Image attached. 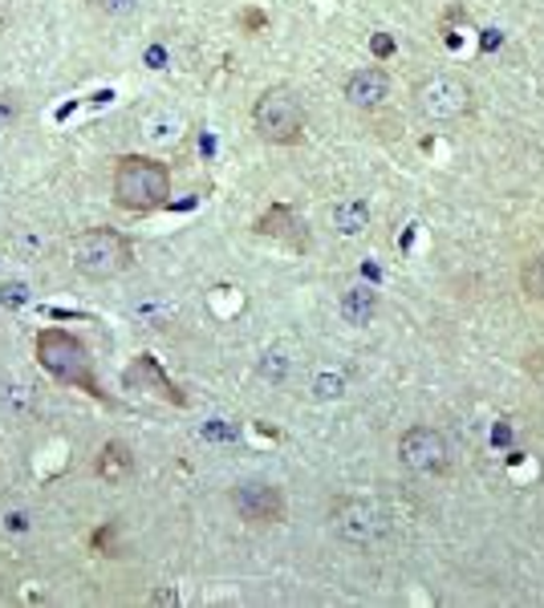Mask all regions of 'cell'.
Wrapping results in <instances>:
<instances>
[{"mask_svg": "<svg viewBox=\"0 0 544 608\" xmlns=\"http://www.w3.org/2000/svg\"><path fill=\"white\" fill-rule=\"evenodd\" d=\"M172 195V175L163 163L155 158H143V155H127L122 163L115 167V199L118 207H127V212L143 215V212H155L163 207Z\"/></svg>", "mask_w": 544, "mask_h": 608, "instance_id": "6da1fadb", "label": "cell"}, {"mask_svg": "<svg viewBox=\"0 0 544 608\" xmlns=\"http://www.w3.org/2000/svg\"><path fill=\"white\" fill-rule=\"evenodd\" d=\"M130 467H134V458H130V451L122 446V442H106V446H102V458H98L102 479H110V482L127 479Z\"/></svg>", "mask_w": 544, "mask_h": 608, "instance_id": "5bb4252c", "label": "cell"}, {"mask_svg": "<svg viewBox=\"0 0 544 608\" xmlns=\"http://www.w3.org/2000/svg\"><path fill=\"white\" fill-rule=\"evenodd\" d=\"M252 127L264 142H297L305 130V106L288 85H272L252 106Z\"/></svg>", "mask_w": 544, "mask_h": 608, "instance_id": "3957f363", "label": "cell"}, {"mask_svg": "<svg viewBox=\"0 0 544 608\" xmlns=\"http://www.w3.org/2000/svg\"><path fill=\"white\" fill-rule=\"evenodd\" d=\"M9 248H13L21 260H42L49 243H45V236L37 227H13V231H9Z\"/></svg>", "mask_w": 544, "mask_h": 608, "instance_id": "9a60e30c", "label": "cell"}, {"mask_svg": "<svg viewBox=\"0 0 544 608\" xmlns=\"http://www.w3.org/2000/svg\"><path fill=\"white\" fill-rule=\"evenodd\" d=\"M338 312H342L345 325H370L374 317H378V293L366 288V284H354V288H345L342 300H338Z\"/></svg>", "mask_w": 544, "mask_h": 608, "instance_id": "8fae6325", "label": "cell"}, {"mask_svg": "<svg viewBox=\"0 0 544 608\" xmlns=\"http://www.w3.org/2000/svg\"><path fill=\"white\" fill-rule=\"evenodd\" d=\"M399 463L418 479H439L451 467V446L435 426H411L399 439Z\"/></svg>", "mask_w": 544, "mask_h": 608, "instance_id": "52a82bcc", "label": "cell"}, {"mask_svg": "<svg viewBox=\"0 0 544 608\" xmlns=\"http://www.w3.org/2000/svg\"><path fill=\"white\" fill-rule=\"evenodd\" d=\"M9 16H13V9H9V0H0V28L9 25Z\"/></svg>", "mask_w": 544, "mask_h": 608, "instance_id": "603a6c76", "label": "cell"}, {"mask_svg": "<svg viewBox=\"0 0 544 608\" xmlns=\"http://www.w3.org/2000/svg\"><path fill=\"white\" fill-rule=\"evenodd\" d=\"M520 288H524V297L529 300H544V252L529 255V260L520 264Z\"/></svg>", "mask_w": 544, "mask_h": 608, "instance_id": "2e32d148", "label": "cell"}, {"mask_svg": "<svg viewBox=\"0 0 544 608\" xmlns=\"http://www.w3.org/2000/svg\"><path fill=\"white\" fill-rule=\"evenodd\" d=\"M179 127H184V118H179L172 106L143 114V139L151 142V146H167V142H175L179 139Z\"/></svg>", "mask_w": 544, "mask_h": 608, "instance_id": "7c38bea8", "label": "cell"}, {"mask_svg": "<svg viewBox=\"0 0 544 608\" xmlns=\"http://www.w3.org/2000/svg\"><path fill=\"white\" fill-rule=\"evenodd\" d=\"M257 373H260V382H272V385H281L288 378V357L285 354H264L257 361Z\"/></svg>", "mask_w": 544, "mask_h": 608, "instance_id": "d6986e66", "label": "cell"}, {"mask_svg": "<svg viewBox=\"0 0 544 608\" xmlns=\"http://www.w3.org/2000/svg\"><path fill=\"white\" fill-rule=\"evenodd\" d=\"M9 118H16V102L9 94H0V122H9Z\"/></svg>", "mask_w": 544, "mask_h": 608, "instance_id": "7402d4cb", "label": "cell"}, {"mask_svg": "<svg viewBox=\"0 0 544 608\" xmlns=\"http://www.w3.org/2000/svg\"><path fill=\"white\" fill-rule=\"evenodd\" d=\"M172 305H167V300H158V297H151V300H139V305H134V317H139V321H146V325H155V329H163L167 325V321H172Z\"/></svg>", "mask_w": 544, "mask_h": 608, "instance_id": "e0dca14e", "label": "cell"}, {"mask_svg": "<svg viewBox=\"0 0 544 608\" xmlns=\"http://www.w3.org/2000/svg\"><path fill=\"white\" fill-rule=\"evenodd\" d=\"M415 106L427 122H459L472 114V85L456 73H430L415 90Z\"/></svg>", "mask_w": 544, "mask_h": 608, "instance_id": "5b68a950", "label": "cell"}, {"mask_svg": "<svg viewBox=\"0 0 544 608\" xmlns=\"http://www.w3.org/2000/svg\"><path fill=\"white\" fill-rule=\"evenodd\" d=\"M387 532H390L387 511L370 503V499H342L333 508V536L350 544V548H374V544L387 539Z\"/></svg>", "mask_w": 544, "mask_h": 608, "instance_id": "8992f818", "label": "cell"}, {"mask_svg": "<svg viewBox=\"0 0 544 608\" xmlns=\"http://www.w3.org/2000/svg\"><path fill=\"white\" fill-rule=\"evenodd\" d=\"M4 305H25V284H4Z\"/></svg>", "mask_w": 544, "mask_h": 608, "instance_id": "44dd1931", "label": "cell"}, {"mask_svg": "<svg viewBox=\"0 0 544 608\" xmlns=\"http://www.w3.org/2000/svg\"><path fill=\"white\" fill-rule=\"evenodd\" d=\"M370 199H362V195H350L342 199V203H333V212H330V224L338 236H362L366 227H370Z\"/></svg>", "mask_w": 544, "mask_h": 608, "instance_id": "30bf717a", "label": "cell"}, {"mask_svg": "<svg viewBox=\"0 0 544 608\" xmlns=\"http://www.w3.org/2000/svg\"><path fill=\"white\" fill-rule=\"evenodd\" d=\"M0 410H9L13 418H33L42 410L37 390H29V385H0Z\"/></svg>", "mask_w": 544, "mask_h": 608, "instance_id": "4fadbf2b", "label": "cell"}, {"mask_svg": "<svg viewBox=\"0 0 544 608\" xmlns=\"http://www.w3.org/2000/svg\"><path fill=\"white\" fill-rule=\"evenodd\" d=\"M232 508L240 511V520H248V524H276L285 515V496L269 482H240L232 491Z\"/></svg>", "mask_w": 544, "mask_h": 608, "instance_id": "ba28073f", "label": "cell"}, {"mask_svg": "<svg viewBox=\"0 0 544 608\" xmlns=\"http://www.w3.org/2000/svg\"><path fill=\"white\" fill-rule=\"evenodd\" d=\"M73 269L86 281H110L130 269V243L110 227H90L73 240Z\"/></svg>", "mask_w": 544, "mask_h": 608, "instance_id": "7a4b0ae2", "label": "cell"}, {"mask_svg": "<svg viewBox=\"0 0 544 608\" xmlns=\"http://www.w3.org/2000/svg\"><path fill=\"white\" fill-rule=\"evenodd\" d=\"M90 4H94L102 16H130V13H139L143 0H90Z\"/></svg>", "mask_w": 544, "mask_h": 608, "instance_id": "ffe728a7", "label": "cell"}, {"mask_svg": "<svg viewBox=\"0 0 544 608\" xmlns=\"http://www.w3.org/2000/svg\"><path fill=\"white\" fill-rule=\"evenodd\" d=\"M387 98H390L387 70L366 65V70H354L345 78V102H350V106H358V110H378Z\"/></svg>", "mask_w": 544, "mask_h": 608, "instance_id": "9c48e42d", "label": "cell"}, {"mask_svg": "<svg viewBox=\"0 0 544 608\" xmlns=\"http://www.w3.org/2000/svg\"><path fill=\"white\" fill-rule=\"evenodd\" d=\"M37 361L49 378H58L66 385H86L94 390V373H90V354L86 345L70 333H58V329H49L37 337Z\"/></svg>", "mask_w": 544, "mask_h": 608, "instance_id": "277c9868", "label": "cell"}, {"mask_svg": "<svg viewBox=\"0 0 544 608\" xmlns=\"http://www.w3.org/2000/svg\"><path fill=\"white\" fill-rule=\"evenodd\" d=\"M309 394L317 402H338L345 394V373H317L314 385H309Z\"/></svg>", "mask_w": 544, "mask_h": 608, "instance_id": "ac0fdd59", "label": "cell"}]
</instances>
